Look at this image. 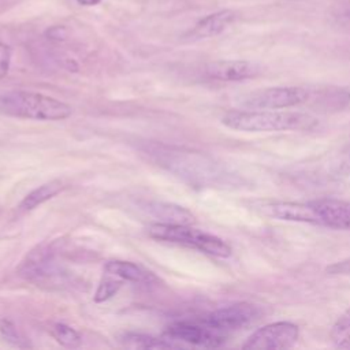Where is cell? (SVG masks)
Instances as JSON below:
<instances>
[{
    "instance_id": "obj_19",
    "label": "cell",
    "mask_w": 350,
    "mask_h": 350,
    "mask_svg": "<svg viewBox=\"0 0 350 350\" xmlns=\"http://www.w3.org/2000/svg\"><path fill=\"white\" fill-rule=\"evenodd\" d=\"M53 338L64 347L68 349H75L82 343V338L81 335L71 328L70 325L64 324V323H55L51 328Z\"/></svg>"
},
{
    "instance_id": "obj_21",
    "label": "cell",
    "mask_w": 350,
    "mask_h": 350,
    "mask_svg": "<svg viewBox=\"0 0 350 350\" xmlns=\"http://www.w3.org/2000/svg\"><path fill=\"white\" fill-rule=\"evenodd\" d=\"M10 63H11V48L0 42V79L4 78L10 70Z\"/></svg>"
},
{
    "instance_id": "obj_20",
    "label": "cell",
    "mask_w": 350,
    "mask_h": 350,
    "mask_svg": "<svg viewBox=\"0 0 350 350\" xmlns=\"http://www.w3.org/2000/svg\"><path fill=\"white\" fill-rule=\"evenodd\" d=\"M0 334L7 340L10 345L16 346V347H25L23 338L15 328V325L8 320V319H0Z\"/></svg>"
},
{
    "instance_id": "obj_12",
    "label": "cell",
    "mask_w": 350,
    "mask_h": 350,
    "mask_svg": "<svg viewBox=\"0 0 350 350\" xmlns=\"http://www.w3.org/2000/svg\"><path fill=\"white\" fill-rule=\"evenodd\" d=\"M139 208L156 219L159 223H172V224H193L196 221L194 215L183 206L161 202V201H148L142 202Z\"/></svg>"
},
{
    "instance_id": "obj_17",
    "label": "cell",
    "mask_w": 350,
    "mask_h": 350,
    "mask_svg": "<svg viewBox=\"0 0 350 350\" xmlns=\"http://www.w3.org/2000/svg\"><path fill=\"white\" fill-rule=\"evenodd\" d=\"M329 335L336 347L350 350V306L334 323Z\"/></svg>"
},
{
    "instance_id": "obj_1",
    "label": "cell",
    "mask_w": 350,
    "mask_h": 350,
    "mask_svg": "<svg viewBox=\"0 0 350 350\" xmlns=\"http://www.w3.org/2000/svg\"><path fill=\"white\" fill-rule=\"evenodd\" d=\"M221 123L232 130L246 133L261 131H310L317 127V119L306 112L282 109L230 111Z\"/></svg>"
},
{
    "instance_id": "obj_8",
    "label": "cell",
    "mask_w": 350,
    "mask_h": 350,
    "mask_svg": "<svg viewBox=\"0 0 350 350\" xmlns=\"http://www.w3.org/2000/svg\"><path fill=\"white\" fill-rule=\"evenodd\" d=\"M252 208L269 219L319 224V215L313 200L310 201H280L260 200L252 202Z\"/></svg>"
},
{
    "instance_id": "obj_3",
    "label": "cell",
    "mask_w": 350,
    "mask_h": 350,
    "mask_svg": "<svg viewBox=\"0 0 350 350\" xmlns=\"http://www.w3.org/2000/svg\"><path fill=\"white\" fill-rule=\"evenodd\" d=\"M0 113L19 119L63 120L71 115V107L41 93L11 90L0 93Z\"/></svg>"
},
{
    "instance_id": "obj_4",
    "label": "cell",
    "mask_w": 350,
    "mask_h": 350,
    "mask_svg": "<svg viewBox=\"0 0 350 350\" xmlns=\"http://www.w3.org/2000/svg\"><path fill=\"white\" fill-rule=\"evenodd\" d=\"M149 237L197 249L205 254L227 258L231 256V246L217 235L190 227V224H172L154 221L148 227Z\"/></svg>"
},
{
    "instance_id": "obj_13",
    "label": "cell",
    "mask_w": 350,
    "mask_h": 350,
    "mask_svg": "<svg viewBox=\"0 0 350 350\" xmlns=\"http://www.w3.org/2000/svg\"><path fill=\"white\" fill-rule=\"evenodd\" d=\"M104 272H109L126 282H133V283L150 284L152 282L157 280V278L152 272L144 269L142 267L134 262L122 261V260L108 261L104 267Z\"/></svg>"
},
{
    "instance_id": "obj_22",
    "label": "cell",
    "mask_w": 350,
    "mask_h": 350,
    "mask_svg": "<svg viewBox=\"0 0 350 350\" xmlns=\"http://www.w3.org/2000/svg\"><path fill=\"white\" fill-rule=\"evenodd\" d=\"M45 36L53 41H63L67 37V29L64 26H52L45 31Z\"/></svg>"
},
{
    "instance_id": "obj_9",
    "label": "cell",
    "mask_w": 350,
    "mask_h": 350,
    "mask_svg": "<svg viewBox=\"0 0 350 350\" xmlns=\"http://www.w3.org/2000/svg\"><path fill=\"white\" fill-rule=\"evenodd\" d=\"M165 336L172 340H180L193 346L213 349L226 342V335L209 328L201 320L175 321L165 329Z\"/></svg>"
},
{
    "instance_id": "obj_10",
    "label": "cell",
    "mask_w": 350,
    "mask_h": 350,
    "mask_svg": "<svg viewBox=\"0 0 350 350\" xmlns=\"http://www.w3.org/2000/svg\"><path fill=\"white\" fill-rule=\"evenodd\" d=\"M261 67L257 63L249 60H216L208 63L205 74L217 81L239 82L253 79L260 75Z\"/></svg>"
},
{
    "instance_id": "obj_15",
    "label": "cell",
    "mask_w": 350,
    "mask_h": 350,
    "mask_svg": "<svg viewBox=\"0 0 350 350\" xmlns=\"http://www.w3.org/2000/svg\"><path fill=\"white\" fill-rule=\"evenodd\" d=\"M63 190V183L60 180H51L46 182L34 190H31L29 194L25 196V198L21 201L18 209L21 212H29L40 206L41 204L49 201L56 194H59Z\"/></svg>"
},
{
    "instance_id": "obj_6",
    "label": "cell",
    "mask_w": 350,
    "mask_h": 350,
    "mask_svg": "<svg viewBox=\"0 0 350 350\" xmlns=\"http://www.w3.org/2000/svg\"><path fill=\"white\" fill-rule=\"evenodd\" d=\"M299 338V328L291 321H276L256 329L242 345L245 350H280L293 347Z\"/></svg>"
},
{
    "instance_id": "obj_7",
    "label": "cell",
    "mask_w": 350,
    "mask_h": 350,
    "mask_svg": "<svg viewBox=\"0 0 350 350\" xmlns=\"http://www.w3.org/2000/svg\"><path fill=\"white\" fill-rule=\"evenodd\" d=\"M260 316L258 306L250 302H237L208 313L201 321L209 328L228 335L230 332L239 331L250 325Z\"/></svg>"
},
{
    "instance_id": "obj_18",
    "label": "cell",
    "mask_w": 350,
    "mask_h": 350,
    "mask_svg": "<svg viewBox=\"0 0 350 350\" xmlns=\"http://www.w3.org/2000/svg\"><path fill=\"white\" fill-rule=\"evenodd\" d=\"M123 282H124L123 279H120L109 272H105L97 286L96 293H94V297H93L94 302L100 304V302H105L109 298H112L119 291Z\"/></svg>"
},
{
    "instance_id": "obj_5",
    "label": "cell",
    "mask_w": 350,
    "mask_h": 350,
    "mask_svg": "<svg viewBox=\"0 0 350 350\" xmlns=\"http://www.w3.org/2000/svg\"><path fill=\"white\" fill-rule=\"evenodd\" d=\"M309 89L301 86H275L250 93L243 105L247 109H287L309 100Z\"/></svg>"
},
{
    "instance_id": "obj_23",
    "label": "cell",
    "mask_w": 350,
    "mask_h": 350,
    "mask_svg": "<svg viewBox=\"0 0 350 350\" xmlns=\"http://www.w3.org/2000/svg\"><path fill=\"white\" fill-rule=\"evenodd\" d=\"M79 4L82 5H96L98 4L101 0H77Z\"/></svg>"
},
{
    "instance_id": "obj_11",
    "label": "cell",
    "mask_w": 350,
    "mask_h": 350,
    "mask_svg": "<svg viewBox=\"0 0 350 350\" xmlns=\"http://www.w3.org/2000/svg\"><path fill=\"white\" fill-rule=\"evenodd\" d=\"M319 215V226L350 231V201L338 198L313 200Z\"/></svg>"
},
{
    "instance_id": "obj_14",
    "label": "cell",
    "mask_w": 350,
    "mask_h": 350,
    "mask_svg": "<svg viewBox=\"0 0 350 350\" xmlns=\"http://www.w3.org/2000/svg\"><path fill=\"white\" fill-rule=\"evenodd\" d=\"M235 14L231 10H221L202 18L193 29L191 37L194 38H209L220 34L232 21Z\"/></svg>"
},
{
    "instance_id": "obj_16",
    "label": "cell",
    "mask_w": 350,
    "mask_h": 350,
    "mask_svg": "<svg viewBox=\"0 0 350 350\" xmlns=\"http://www.w3.org/2000/svg\"><path fill=\"white\" fill-rule=\"evenodd\" d=\"M122 342L129 347H139V349H154V350H164V349H172L176 347L172 340L156 338L146 334H135V332H127L122 336Z\"/></svg>"
},
{
    "instance_id": "obj_2",
    "label": "cell",
    "mask_w": 350,
    "mask_h": 350,
    "mask_svg": "<svg viewBox=\"0 0 350 350\" xmlns=\"http://www.w3.org/2000/svg\"><path fill=\"white\" fill-rule=\"evenodd\" d=\"M146 152L159 165L191 185H213L223 178L219 165L201 153L167 145H152Z\"/></svg>"
}]
</instances>
